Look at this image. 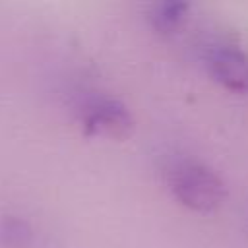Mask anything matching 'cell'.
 <instances>
[{"instance_id":"cell-1","label":"cell","mask_w":248,"mask_h":248,"mask_svg":"<svg viewBox=\"0 0 248 248\" xmlns=\"http://www.w3.org/2000/svg\"><path fill=\"white\" fill-rule=\"evenodd\" d=\"M169 186L172 196L196 213H211L221 207L227 188L221 176L200 161H180L170 169Z\"/></svg>"},{"instance_id":"cell-2","label":"cell","mask_w":248,"mask_h":248,"mask_svg":"<svg viewBox=\"0 0 248 248\" xmlns=\"http://www.w3.org/2000/svg\"><path fill=\"white\" fill-rule=\"evenodd\" d=\"M83 134L89 138L126 140L134 134L136 120L128 107L112 97H91L79 108Z\"/></svg>"},{"instance_id":"cell-4","label":"cell","mask_w":248,"mask_h":248,"mask_svg":"<svg viewBox=\"0 0 248 248\" xmlns=\"http://www.w3.org/2000/svg\"><path fill=\"white\" fill-rule=\"evenodd\" d=\"M188 12H190V4L167 0V2L153 4L149 8V12H147V19H149L151 27L157 33L170 35V33H174L186 21Z\"/></svg>"},{"instance_id":"cell-5","label":"cell","mask_w":248,"mask_h":248,"mask_svg":"<svg viewBox=\"0 0 248 248\" xmlns=\"http://www.w3.org/2000/svg\"><path fill=\"white\" fill-rule=\"evenodd\" d=\"M0 240L8 248H25L33 240V231L27 221L8 215L0 223Z\"/></svg>"},{"instance_id":"cell-3","label":"cell","mask_w":248,"mask_h":248,"mask_svg":"<svg viewBox=\"0 0 248 248\" xmlns=\"http://www.w3.org/2000/svg\"><path fill=\"white\" fill-rule=\"evenodd\" d=\"M207 70L211 78L225 89L248 91V54L234 45H217L207 54Z\"/></svg>"}]
</instances>
